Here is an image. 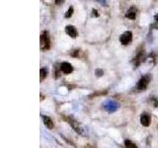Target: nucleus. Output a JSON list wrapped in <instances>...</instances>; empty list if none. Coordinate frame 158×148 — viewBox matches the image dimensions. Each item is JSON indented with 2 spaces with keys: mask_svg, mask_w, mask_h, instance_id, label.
<instances>
[{
  "mask_svg": "<svg viewBox=\"0 0 158 148\" xmlns=\"http://www.w3.org/2000/svg\"><path fill=\"white\" fill-rule=\"evenodd\" d=\"M66 121L69 123V125H70L74 130H75L78 134H81V135H85V131H84V128L79 125V122L75 120L74 117H65Z\"/></svg>",
  "mask_w": 158,
  "mask_h": 148,
  "instance_id": "f257e3e1",
  "label": "nucleus"
},
{
  "mask_svg": "<svg viewBox=\"0 0 158 148\" xmlns=\"http://www.w3.org/2000/svg\"><path fill=\"white\" fill-rule=\"evenodd\" d=\"M150 80H151L150 74H145V75H143L136 83V90L144 91L145 89L148 87V84H149Z\"/></svg>",
  "mask_w": 158,
  "mask_h": 148,
  "instance_id": "f03ea898",
  "label": "nucleus"
},
{
  "mask_svg": "<svg viewBox=\"0 0 158 148\" xmlns=\"http://www.w3.org/2000/svg\"><path fill=\"white\" fill-rule=\"evenodd\" d=\"M103 107L105 109V111H107L108 113H115L118 110V108H120V104L117 101L110 99V100H107L104 102Z\"/></svg>",
  "mask_w": 158,
  "mask_h": 148,
  "instance_id": "7ed1b4c3",
  "label": "nucleus"
},
{
  "mask_svg": "<svg viewBox=\"0 0 158 148\" xmlns=\"http://www.w3.org/2000/svg\"><path fill=\"white\" fill-rule=\"evenodd\" d=\"M40 43H41V48L43 51H47L51 47V39H49L48 34L47 31H44L40 37Z\"/></svg>",
  "mask_w": 158,
  "mask_h": 148,
  "instance_id": "20e7f679",
  "label": "nucleus"
},
{
  "mask_svg": "<svg viewBox=\"0 0 158 148\" xmlns=\"http://www.w3.org/2000/svg\"><path fill=\"white\" fill-rule=\"evenodd\" d=\"M131 41H132V33L131 31L125 32L120 37V42L122 43V44H123V46H127V44L131 43Z\"/></svg>",
  "mask_w": 158,
  "mask_h": 148,
  "instance_id": "39448f33",
  "label": "nucleus"
},
{
  "mask_svg": "<svg viewBox=\"0 0 158 148\" xmlns=\"http://www.w3.org/2000/svg\"><path fill=\"white\" fill-rule=\"evenodd\" d=\"M145 58V54H144V51L143 49H141V51H138L136 56H135V58H133V64H135V66H139L141 62L144 60Z\"/></svg>",
  "mask_w": 158,
  "mask_h": 148,
  "instance_id": "423d86ee",
  "label": "nucleus"
},
{
  "mask_svg": "<svg viewBox=\"0 0 158 148\" xmlns=\"http://www.w3.org/2000/svg\"><path fill=\"white\" fill-rule=\"evenodd\" d=\"M59 67H60L61 72H63L64 74H70L73 71V66L68 62L60 63V64H59Z\"/></svg>",
  "mask_w": 158,
  "mask_h": 148,
  "instance_id": "0eeeda50",
  "label": "nucleus"
},
{
  "mask_svg": "<svg viewBox=\"0 0 158 148\" xmlns=\"http://www.w3.org/2000/svg\"><path fill=\"white\" fill-rule=\"evenodd\" d=\"M150 121H151V117L148 115L147 113H142L140 115V123L143 126H149L150 125Z\"/></svg>",
  "mask_w": 158,
  "mask_h": 148,
  "instance_id": "6e6552de",
  "label": "nucleus"
},
{
  "mask_svg": "<svg viewBox=\"0 0 158 148\" xmlns=\"http://www.w3.org/2000/svg\"><path fill=\"white\" fill-rule=\"evenodd\" d=\"M65 33L71 38L77 37V30L74 26H71V25H68V26L65 27Z\"/></svg>",
  "mask_w": 158,
  "mask_h": 148,
  "instance_id": "1a4fd4ad",
  "label": "nucleus"
},
{
  "mask_svg": "<svg viewBox=\"0 0 158 148\" xmlns=\"http://www.w3.org/2000/svg\"><path fill=\"white\" fill-rule=\"evenodd\" d=\"M135 16H136V9L133 7V6L128 8V10H127V13H126V17L128 18L130 20H135Z\"/></svg>",
  "mask_w": 158,
  "mask_h": 148,
  "instance_id": "9d476101",
  "label": "nucleus"
},
{
  "mask_svg": "<svg viewBox=\"0 0 158 148\" xmlns=\"http://www.w3.org/2000/svg\"><path fill=\"white\" fill-rule=\"evenodd\" d=\"M42 118H43V121L44 123V125H46L48 128H49V130H52V128H53V121H52V118L48 117V116H44L42 115Z\"/></svg>",
  "mask_w": 158,
  "mask_h": 148,
  "instance_id": "9b49d317",
  "label": "nucleus"
},
{
  "mask_svg": "<svg viewBox=\"0 0 158 148\" xmlns=\"http://www.w3.org/2000/svg\"><path fill=\"white\" fill-rule=\"evenodd\" d=\"M48 68L47 67H42L40 69V80L41 81H44V78L48 76Z\"/></svg>",
  "mask_w": 158,
  "mask_h": 148,
  "instance_id": "f8f14e48",
  "label": "nucleus"
},
{
  "mask_svg": "<svg viewBox=\"0 0 158 148\" xmlns=\"http://www.w3.org/2000/svg\"><path fill=\"white\" fill-rule=\"evenodd\" d=\"M125 145H126L127 148H137V146L135 145V143H133L132 141L128 140V139L125 140Z\"/></svg>",
  "mask_w": 158,
  "mask_h": 148,
  "instance_id": "ddd939ff",
  "label": "nucleus"
},
{
  "mask_svg": "<svg viewBox=\"0 0 158 148\" xmlns=\"http://www.w3.org/2000/svg\"><path fill=\"white\" fill-rule=\"evenodd\" d=\"M73 12H74V8L72 6H70L66 11V13H65V18H70L73 15Z\"/></svg>",
  "mask_w": 158,
  "mask_h": 148,
  "instance_id": "4468645a",
  "label": "nucleus"
},
{
  "mask_svg": "<svg viewBox=\"0 0 158 148\" xmlns=\"http://www.w3.org/2000/svg\"><path fill=\"white\" fill-rule=\"evenodd\" d=\"M59 71H61L60 70V67H59V66H54V70H53L54 78H58L59 77Z\"/></svg>",
  "mask_w": 158,
  "mask_h": 148,
  "instance_id": "2eb2a0df",
  "label": "nucleus"
},
{
  "mask_svg": "<svg viewBox=\"0 0 158 148\" xmlns=\"http://www.w3.org/2000/svg\"><path fill=\"white\" fill-rule=\"evenodd\" d=\"M151 103L153 104V107H154V108H157L158 107V99L157 98L152 97L151 98Z\"/></svg>",
  "mask_w": 158,
  "mask_h": 148,
  "instance_id": "dca6fc26",
  "label": "nucleus"
},
{
  "mask_svg": "<svg viewBox=\"0 0 158 148\" xmlns=\"http://www.w3.org/2000/svg\"><path fill=\"white\" fill-rule=\"evenodd\" d=\"M95 73H96V75L98 76V77H101V76H103V74H104V71L102 70V69H96L95 70Z\"/></svg>",
  "mask_w": 158,
  "mask_h": 148,
  "instance_id": "f3484780",
  "label": "nucleus"
},
{
  "mask_svg": "<svg viewBox=\"0 0 158 148\" xmlns=\"http://www.w3.org/2000/svg\"><path fill=\"white\" fill-rule=\"evenodd\" d=\"M92 16H94V17H99L98 10H96V9H93L92 10Z\"/></svg>",
  "mask_w": 158,
  "mask_h": 148,
  "instance_id": "a211bd4d",
  "label": "nucleus"
},
{
  "mask_svg": "<svg viewBox=\"0 0 158 148\" xmlns=\"http://www.w3.org/2000/svg\"><path fill=\"white\" fill-rule=\"evenodd\" d=\"M56 4H60V3H64V0H56Z\"/></svg>",
  "mask_w": 158,
  "mask_h": 148,
  "instance_id": "6ab92c4d",
  "label": "nucleus"
},
{
  "mask_svg": "<svg viewBox=\"0 0 158 148\" xmlns=\"http://www.w3.org/2000/svg\"><path fill=\"white\" fill-rule=\"evenodd\" d=\"M98 2H99V3H101L102 5H107V4H106V3H107L106 1H102V0H98Z\"/></svg>",
  "mask_w": 158,
  "mask_h": 148,
  "instance_id": "aec40b11",
  "label": "nucleus"
},
{
  "mask_svg": "<svg viewBox=\"0 0 158 148\" xmlns=\"http://www.w3.org/2000/svg\"><path fill=\"white\" fill-rule=\"evenodd\" d=\"M154 20H155V22H158V14L154 15Z\"/></svg>",
  "mask_w": 158,
  "mask_h": 148,
  "instance_id": "412c9836",
  "label": "nucleus"
}]
</instances>
